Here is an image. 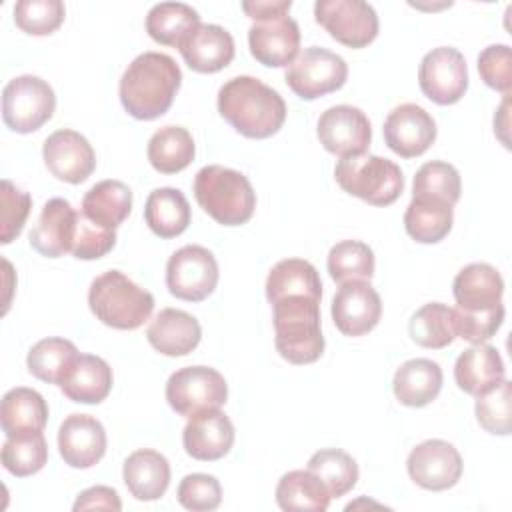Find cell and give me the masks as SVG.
I'll use <instances>...</instances> for the list:
<instances>
[{"label": "cell", "instance_id": "37", "mask_svg": "<svg viewBox=\"0 0 512 512\" xmlns=\"http://www.w3.org/2000/svg\"><path fill=\"white\" fill-rule=\"evenodd\" d=\"M78 358V348L66 338H44L36 342L26 356L32 376L48 384H62L64 376Z\"/></svg>", "mask_w": 512, "mask_h": 512}, {"label": "cell", "instance_id": "15", "mask_svg": "<svg viewBox=\"0 0 512 512\" xmlns=\"http://www.w3.org/2000/svg\"><path fill=\"white\" fill-rule=\"evenodd\" d=\"M332 320L344 336H364L376 328L382 316L380 294L366 280L340 284L332 298Z\"/></svg>", "mask_w": 512, "mask_h": 512}, {"label": "cell", "instance_id": "35", "mask_svg": "<svg viewBox=\"0 0 512 512\" xmlns=\"http://www.w3.org/2000/svg\"><path fill=\"white\" fill-rule=\"evenodd\" d=\"M330 500L328 488L308 468L286 472L276 486V504L286 512H324Z\"/></svg>", "mask_w": 512, "mask_h": 512}, {"label": "cell", "instance_id": "16", "mask_svg": "<svg viewBox=\"0 0 512 512\" xmlns=\"http://www.w3.org/2000/svg\"><path fill=\"white\" fill-rule=\"evenodd\" d=\"M42 158L50 174L68 184H80L90 178L96 168L92 144L76 130H56L42 146Z\"/></svg>", "mask_w": 512, "mask_h": 512}, {"label": "cell", "instance_id": "23", "mask_svg": "<svg viewBox=\"0 0 512 512\" xmlns=\"http://www.w3.org/2000/svg\"><path fill=\"white\" fill-rule=\"evenodd\" d=\"M184 62L200 74H214L234 58V38L218 24H200L180 46Z\"/></svg>", "mask_w": 512, "mask_h": 512}, {"label": "cell", "instance_id": "1", "mask_svg": "<svg viewBox=\"0 0 512 512\" xmlns=\"http://www.w3.org/2000/svg\"><path fill=\"white\" fill-rule=\"evenodd\" d=\"M180 84L182 72L174 58L162 52H144L124 70L118 94L132 118L156 120L168 112Z\"/></svg>", "mask_w": 512, "mask_h": 512}, {"label": "cell", "instance_id": "25", "mask_svg": "<svg viewBox=\"0 0 512 512\" xmlns=\"http://www.w3.org/2000/svg\"><path fill=\"white\" fill-rule=\"evenodd\" d=\"M506 376L500 352L490 344H472L454 364V380L460 390L470 396H480L498 386Z\"/></svg>", "mask_w": 512, "mask_h": 512}, {"label": "cell", "instance_id": "51", "mask_svg": "<svg viewBox=\"0 0 512 512\" xmlns=\"http://www.w3.org/2000/svg\"><path fill=\"white\" fill-rule=\"evenodd\" d=\"M290 8H292L290 0H252V2L248 0V2H242V10L254 22L284 18V16H288Z\"/></svg>", "mask_w": 512, "mask_h": 512}, {"label": "cell", "instance_id": "47", "mask_svg": "<svg viewBox=\"0 0 512 512\" xmlns=\"http://www.w3.org/2000/svg\"><path fill=\"white\" fill-rule=\"evenodd\" d=\"M478 72L486 86L502 92L512 90V52L508 44H492L478 54Z\"/></svg>", "mask_w": 512, "mask_h": 512}, {"label": "cell", "instance_id": "11", "mask_svg": "<svg viewBox=\"0 0 512 512\" xmlns=\"http://www.w3.org/2000/svg\"><path fill=\"white\" fill-rule=\"evenodd\" d=\"M316 22L340 44L364 48L378 36L376 10L364 0H318Z\"/></svg>", "mask_w": 512, "mask_h": 512}, {"label": "cell", "instance_id": "4", "mask_svg": "<svg viewBox=\"0 0 512 512\" xmlns=\"http://www.w3.org/2000/svg\"><path fill=\"white\" fill-rule=\"evenodd\" d=\"M194 196L198 206L222 226L246 224L256 208L250 180L220 164H208L196 172Z\"/></svg>", "mask_w": 512, "mask_h": 512}, {"label": "cell", "instance_id": "39", "mask_svg": "<svg viewBox=\"0 0 512 512\" xmlns=\"http://www.w3.org/2000/svg\"><path fill=\"white\" fill-rule=\"evenodd\" d=\"M308 470L320 478L332 498L348 494L358 482L356 460L340 448H324L312 454L308 460Z\"/></svg>", "mask_w": 512, "mask_h": 512}, {"label": "cell", "instance_id": "49", "mask_svg": "<svg viewBox=\"0 0 512 512\" xmlns=\"http://www.w3.org/2000/svg\"><path fill=\"white\" fill-rule=\"evenodd\" d=\"M116 244V230H108L90 222L82 212L78 214V228L72 254L78 260H98L106 256Z\"/></svg>", "mask_w": 512, "mask_h": 512}, {"label": "cell", "instance_id": "45", "mask_svg": "<svg viewBox=\"0 0 512 512\" xmlns=\"http://www.w3.org/2000/svg\"><path fill=\"white\" fill-rule=\"evenodd\" d=\"M176 498L186 510L210 512L220 506L222 488L218 478L212 474H186L178 484Z\"/></svg>", "mask_w": 512, "mask_h": 512}, {"label": "cell", "instance_id": "52", "mask_svg": "<svg viewBox=\"0 0 512 512\" xmlns=\"http://www.w3.org/2000/svg\"><path fill=\"white\" fill-rule=\"evenodd\" d=\"M498 112H500V116H508V94H506V98H504V102H502V106H500ZM494 128H496V130H508V118L504 120L502 126L498 124V120H494Z\"/></svg>", "mask_w": 512, "mask_h": 512}, {"label": "cell", "instance_id": "18", "mask_svg": "<svg viewBox=\"0 0 512 512\" xmlns=\"http://www.w3.org/2000/svg\"><path fill=\"white\" fill-rule=\"evenodd\" d=\"M58 450L70 468H92L106 452V430L90 414H70L58 430Z\"/></svg>", "mask_w": 512, "mask_h": 512}, {"label": "cell", "instance_id": "7", "mask_svg": "<svg viewBox=\"0 0 512 512\" xmlns=\"http://www.w3.org/2000/svg\"><path fill=\"white\" fill-rule=\"evenodd\" d=\"M54 108V90L40 76H16L2 90L4 124L18 134H30L42 128L52 118Z\"/></svg>", "mask_w": 512, "mask_h": 512}, {"label": "cell", "instance_id": "38", "mask_svg": "<svg viewBox=\"0 0 512 512\" xmlns=\"http://www.w3.org/2000/svg\"><path fill=\"white\" fill-rule=\"evenodd\" d=\"M410 338L424 348H444L454 342V310L442 302H428L418 308L408 322Z\"/></svg>", "mask_w": 512, "mask_h": 512}, {"label": "cell", "instance_id": "24", "mask_svg": "<svg viewBox=\"0 0 512 512\" xmlns=\"http://www.w3.org/2000/svg\"><path fill=\"white\" fill-rule=\"evenodd\" d=\"M146 338L164 356H186L200 344L202 328L192 314L178 308H164L150 322Z\"/></svg>", "mask_w": 512, "mask_h": 512}, {"label": "cell", "instance_id": "5", "mask_svg": "<svg viewBox=\"0 0 512 512\" xmlns=\"http://www.w3.org/2000/svg\"><path fill=\"white\" fill-rule=\"evenodd\" d=\"M88 306L102 324L116 330H136L152 316L154 296L120 270H108L92 280Z\"/></svg>", "mask_w": 512, "mask_h": 512}, {"label": "cell", "instance_id": "8", "mask_svg": "<svg viewBox=\"0 0 512 512\" xmlns=\"http://www.w3.org/2000/svg\"><path fill=\"white\" fill-rule=\"evenodd\" d=\"M228 384L224 376L210 366H186L176 370L166 382V400L170 408L192 418L200 412L226 404Z\"/></svg>", "mask_w": 512, "mask_h": 512}, {"label": "cell", "instance_id": "50", "mask_svg": "<svg viewBox=\"0 0 512 512\" xmlns=\"http://www.w3.org/2000/svg\"><path fill=\"white\" fill-rule=\"evenodd\" d=\"M122 510V502L120 496L114 488L110 486H92L84 492L78 494L76 502H74V510Z\"/></svg>", "mask_w": 512, "mask_h": 512}, {"label": "cell", "instance_id": "14", "mask_svg": "<svg viewBox=\"0 0 512 512\" xmlns=\"http://www.w3.org/2000/svg\"><path fill=\"white\" fill-rule=\"evenodd\" d=\"M462 456L446 440H424L408 454L406 468L410 478L424 490H448L462 476Z\"/></svg>", "mask_w": 512, "mask_h": 512}, {"label": "cell", "instance_id": "17", "mask_svg": "<svg viewBox=\"0 0 512 512\" xmlns=\"http://www.w3.org/2000/svg\"><path fill=\"white\" fill-rule=\"evenodd\" d=\"M382 134L384 142L394 154L414 158L424 154L434 144L436 122L422 106L406 102L396 106L386 116Z\"/></svg>", "mask_w": 512, "mask_h": 512}, {"label": "cell", "instance_id": "40", "mask_svg": "<svg viewBox=\"0 0 512 512\" xmlns=\"http://www.w3.org/2000/svg\"><path fill=\"white\" fill-rule=\"evenodd\" d=\"M328 274L334 282L370 280L374 276V252L360 240H340L328 252Z\"/></svg>", "mask_w": 512, "mask_h": 512}, {"label": "cell", "instance_id": "48", "mask_svg": "<svg viewBox=\"0 0 512 512\" xmlns=\"http://www.w3.org/2000/svg\"><path fill=\"white\" fill-rule=\"evenodd\" d=\"M32 198L28 192L16 188L10 180H2V244H10L24 228L30 214Z\"/></svg>", "mask_w": 512, "mask_h": 512}, {"label": "cell", "instance_id": "28", "mask_svg": "<svg viewBox=\"0 0 512 512\" xmlns=\"http://www.w3.org/2000/svg\"><path fill=\"white\" fill-rule=\"evenodd\" d=\"M392 390L400 404L422 408L438 398L442 390V368L428 358L406 360L394 374Z\"/></svg>", "mask_w": 512, "mask_h": 512}, {"label": "cell", "instance_id": "41", "mask_svg": "<svg viewBox=\"0 0 512 512\" xmlns=\"http://www.w3.org/2000/svg\"><path fill=\"white\" fill-rule=\"evenodd\" d=\"M462 180L458 170L442 160L426 162L418 168L412 182V198L440 200L454 206L460 200Z\"/></svg>", "mask_w": 512, "mask_h": 512}, {"label": "cell", "instance_id": "19", "mask_svg": "<svg viewBox=\"0 0 512 512\" xmlns=\"http://www.w3.org/2000/svg\"><path fill=\"white\" fill-rule=\"evenodd\" d=\"M76 228L78 212L72 204L64 198H50L30 230L28 240L38 254L46 258H60L66 252H72Z\"/></svg>", "mask_w": 512, "mask_h": 512}, {"label": "cell", "instance_id": "44", "mask_svg": "<svg viewBox=\"0 0 512 512\" xmlns=\"http://www.w3.org/2000/svg\"><path fill=\"white\" fill-rule=\"evenodd\" d=\"M64 4L60 0H20L14 4L16 26L32 36H48L64 22Z\"/></svg>", "mask_w": 512, "mask_h": 512}, {"label": "cell", "instance_id": "21", "mask_svg": "<svg viewBox=\"0 0 512 512\" xmlns=\"http://www.w3.org/2000/svg\"><path fill=\"white\" fill-rule=\"evenodd\" d=\"M182 444L186 454L194 460H220L234 444V426L220 408L200 412L188 418L182 432Z\"/></svg>", "mask_w": 512, "mask_h": 512}, {"label": "cell", "instance_id": "26", "mask_svg": "<svg viewBox=\"0 0 512 512\" xmlns=\"http://www.w3.org/2000/svg\"><path fill=\"white\" fill-rule=\"evenodd\" d=\"M122 478L128 492L142 502H152L164 496L170 484V464L164 454L142 448L124 460Z\"/></svg>", "mask_w": 512, "mask_h": 512}, {"label": "cell", "instance_id": "29", "mask_svg": "<svg viewBox=\"0 0 512 512\" xmlns=\"http://www.w3.org/2000/svg\"><path fill=\"white\" fill-rule=\"evenodd\" d=\"M0 422L6 438L26 432H42L48 422V404L42 394L32 388H12L2 398Z\"/></svg>", "mask_w": 512, "mask_h": 512}, {"label": "cell", "instance_id": "2", "mask_svg": "<svg viewBox=\"0 0 512 512\" xmlns=\"http://www.w3.org/2000/svg\"><path fill=\"white\" fill-rule=\"evenodd\" d=\"M220 116L246 138H270L286 120L282 96L254 76H234L218 90Z\"/></svg>", "mask_w": 512, "mask_h": 512}, {"label": "cell", "instance_id": "42", "mask_svg": "<svg viewBox=\"0 0 512 512\" xmlns=\"http://www.w3.org/2000/svg\"><path fill=\"white\" fill-rule=\"evenodd\" d=\"M48 460V446L42 432H26L6 438L2 446V466L18 476H32L44 468Z\"/></svg>", "mask_w": 512, "mask_h": 512}, {"label": "cell", "instance_id": "12", "mask_svg": "<svg viewBox=\"0 0 512 512\" xmlns=\"http://www.w3.org/2000/svg\"><path fill=\"white\" fill-rule=\"evenodd\" d=\"M418 84L422 94L440 104H456L468 90V68L460 50L438 46L424 54L418 68Z\"/></svg>", "mask_w": 512, "mask_h": 512}, {"label": "cell", "instance_id": "20", "mask_svg": "<svg viewBox=\"0 0 512 512\" xmlns=\"http://www.w3.org/2000/svg\"><path fill=\"white\" fill-rule=\"evenodd\" d=\"M248 46L250 54L264 66H290L298 56L300 28L290 16L254 22L248 30Z\"/></svg>", "mask_w": 512, "mask_h": 512}, {"label": "cell", "instance_id": "36", "mask_svg": "<svg viewBox=\"0 0 512 512\" xmlns=\"http://www.w3.org/2000/svg\"><path fill=\"white\" fill-rule=\"evenodd\" d=\"M452 206L440 200L412 198L404 212V228L420 244H436L452 230Z\"/></svg>", "mask_w": 512, "mask_h": 512}, {"label": "cell", "instance_id": "34", "mask_svg": "<svg viewBox=\"0 0 512 512\" xmlns=\"http://www.w3.org/2000/svg\"><path fill=\"white\" fill-rule=\"evenodd\" d=\"M200 26L198 12L182 2L154 4L146 16L148 36L164 46H180Z\"/></svg>", "mask_w": 512, "mask_h": 512}, {"label": "cell", "instance_id": "22", "mask_svg": "<svg viewBox=\"0 0 512 512\" xmlns=\"http://www.w3.org/2000/svg\"><path fill=\"white\" fill-rule=\"evenodd\" d=\"M452 294L456 308L464 312H484L502 304L504 280L500 272L486 262H472L464 266L454 282Z\"/></svg>", "mask_w": 512, "mask_h": 512}, {"label": "cell", "instance_id": "9", "mask_svg": "<svg viewBox=\"0 0 512 512\" xmlns=\"http://www.w3.org/2000/svg\"><path fill=\"white\" fill-rule=\"evenodd\" d=\"M348 78V64L342 56L320 48L308 46L286 70L288 88L302 100H316L344 86Z\"/></svg>", "mask_w": 512, "mask_h": 512}, {"label": "cell", "instance_id": "32", "mask_svg": "<svg viewBox=\"0 0 512 512\" xmlns=\"http://www.w3.org/2000/svg\"><path fill=\"white\" fill-rule=\"evenodd\" d=\"M190 204L178 188H156L148 194L144 204V220L148 228L160 238L180 236L190 224Z\"/></svg>", "mask_w": 512, "mask_h": 512}, {"label": "cell", "instance_id": "6", "mask_svg": "<svg viewBox=\"0 0 512 512\" xmlns=\"http://www.w3.org/2000/svg\"><path fill=\"white\" fill-rule=\"evenodd\" d=\"M338 186L372 206H390L404 190V176L396 162L374 156L358 154L340 158L334 168Z\"/></svg>", "mask_w": 512, "mask_h": 512}, {"label": "cell", "instance_id": "33", "mask_svg": "<svg viewBox=\"0 0 512 512\" xmlns=\"http://www.w3.org/2000/svg\"><path fill=\"white\" fill-rule=\"evenodd\" d=\"M148 162L160 174H176L190 166L196 154L194 138L184 126H162L148 140Z\"/></svg>", "mask_w": 512, "mask_h": 512}, {"label": "cell", "instance_id": "10", "mask_svg": "<svg viewBox=\"0 0 512 512\" xmlns=\"http://www.w3.org/2000/svg\"><path fill=\"white\" fill-rule=\"evenodd\" d=\"M218 284V262L214 254L198 244L176 250L166 264L168 292L186 302H202Z\"/></svg>", "mask_w": 512, "mask_h": 512}, {"label": "cell", "instance_id": "43", "mask_svg": "<svg viewBox=\"0 0 512 512\" xmlns=\"http://www.w3.org/2000/svg\"><path fill=\"white\" fill-rule=\"evenodd\" d=\"M474 412L486 432L508 436L512 430V384L504 378L498 386L476 396Z\"/></svg>", "mask_w": 512, "mask_h": 512}, {"label": "cell", "instance_id": "31", "mask_svg": "<svg viewBox=\"0 0 512 512\" xmlns=\"http://www.w3.org/2000/svg\"><path fill=\"white\" fill-rule=\"evenodd\" d=\"M288 296L322 298V282L318 270L302 258H286L272 266L266 278V298L270 304Z\"/></svg>", "mask_w": 512, "mask_h": 512}, {"label": "cell", "instance_id": "27", "mask_svg": "<svg viewBox=\"0 0 512 512\" xmlns=\"http://www.w3.org/2000/svg\"><path fill=\"white\" fill-rule=\"evenodd\" d=\"M60 390L72 402L100 404L112 390V368L100 356L78 354Z\"/></svg>", "mask_w": 512, "mask_h": 512}, {"label": "cell", "instance_id": "46", "mask_svg": "<svg viewBox=\"0 0 512 512\" xmlns=\"http://www.w3.org/2000/svg\"><path fill=\"white\" fill-rule=\"evenodd\" d=\"M452 310H454L456 336H460L470 344H482L490 340L502 326L504 312H506L504 304L484 312H464L458 308H452Z\"/></svg>", "mask_w": 512, "mask_h": 512}, {"label": "cell", "instance_id": "13", "mask_svg": "<svg viewBox=\"0 0 512 512\" xmlns=\"http://www.w3.org/2000/svg\"><path fill=\"white\" fill-rule=\"evenodd\" d=\"M316 134L324 150L340 158L364 154L372 140L368 116L350 104H338L324 110L318 118Z\"/></svg>", "mask_w": 512, "mask_h": 512}, {"label": "cell", "instance_id": "30", "mask_svg": "<svg viewBox=\"0 0 512 512\" xmlns=\"http://www.w3.org/2000/svg\"><path fill=\"white\" fill-rule=\"evenodd\" d=\"M132 212V192L120 180L96 182L82 198V214L96 226L116 230Z\"/></svg>", "mask_w": 512, "mask_h": 512}, {"label": "cell", "instance_id": "3", "mask_svg": "<svg viewBox=\"0 0 512 512\" xmlns=\"http://www.w3.org/2000/svg\"><path fill=\"white\" fill-rule=\"evenodd\" d=\"M274 344L278 354L290 364H312L324 352L320 328V300L308 296H288L272 304Z\"/></svg>", "mask_w": 512, "mask_h": 512}]
</instances>
